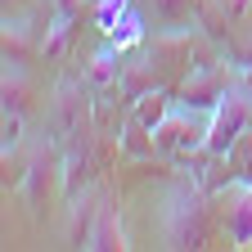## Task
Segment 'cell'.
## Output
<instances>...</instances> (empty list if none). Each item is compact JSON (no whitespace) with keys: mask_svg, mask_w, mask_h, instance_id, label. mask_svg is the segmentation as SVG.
<instances>
[{"mask_svg":"<svg viewBox=\"0 0 252 252\" xmlns=\"http://www.w3.org/2000/svg\"><path fill=\"white\" fill-rule=\"evenodd\" d=\"M207 131H212V108H194V104L180 99V104L162 117V126L153 131V140H158V158L207 149Z\"/></svg>","mask_w":252,"mask_h":252,"instance_id":"cell-1","label":"cell"},{"mask_svg":"<svg viewBox=\"0 0 252 252\" xmlns=\"http://www.w3.org/2000/svg\"><path fill=\"white\" fill-rule=\"evenodd\" d=\"M252 126V94L230 86L225 99L212 108V131H207V153L212 158H230V149L243 140V131Z\"/></svg>","mask_w":252,"mask_h":252,"instance_id":"cell-2","label":"cell"},{"mask_svg":"<svg viewBox=\"0 0 252 252\" xmlns=\"http://www.w3.org/2000/svg\"><path fill=\"white\" fill-rule=\"evenodd\" d=\"M212 239V212L198 194H180L167 207V248H207Z\"/></svg>","mask_w":252,"mask_h":252,"instance_id":"cell-3","label":"cell"},{"mask_svg":"<svg viewBox=\"0 0 252 252\" xmlns=\"http://www.w3.org/2000/svg\"><path fill=\"white\" fill-rule=\"evenodd\" d=\"M220 207V230L234 248H252V180L225 185V194L216 198Z\"/></svg>","mask_w":252,"mask_h":252,"instance_id":"cell-4","label":"cell"},{"mask_svg":"<svg viewBox=\"0 0 252 252\" xmlns=\"http://www.w3.org/2000/svg\"><path fill=\"white\" fill-rule=\"evenodd\" d=\"M230 86H234V81H230V68H225V63H203V68L185 72V81H180V99L194 104V108H216L220 99H225Z\"/></svg>","mask_w":252,"mask_h":252,"instance_id":"cell-5","label":"cell"},{"mask_svg":"<svg viewBox=\"0 0 252 252\" xmlns=\"http://www.w3.org/2000/svg\"><path fill=\"white\" fill-rule=\"evenodd\" d=\"M50 176H54V158H50V149L41 144L36 153H32L27 171H23V194H27V207H32V216H45V194H50Z\"/></svg>","mask_w":252,"mask_h":252,"instance_id":"cell-6","label":"cell"},{"mask_svg":"<svg viewBox=\"0 0 252 252\" xmlns=\"http://www.w3.org/2000/svg\"><path fill=\"white\" fill-rule=\"evenodd\" d=\"M0 99H5V113L27 117L32 104H36V86L23 72V63H5V81H0Z\"/></svg>","mask_w":252,"mask_h":252,"instance_id":"cell-7","label":"cell"},{"mask_svg":"<svg viewBox=\"0 0 252 252\" xmlns=\"http://www.w3.org/2000/svg\"><path fill=\"white\" fill-rule=\"evenodd\" d=\"M99 212H104V207H99V198H94L90 189L72 198V220H68V243H72V248H86V243H90Z\"/></svg>","mask_w":252,"mask_h":252,"instance_id":"cell-8","label":"cell"},{"mask_svg":"<svg viewBox=\"0 0 252 252\" xmlns=\"http://www.w3.org/2000/svg\"><path fill=\"white\" fill-rule=\"evenodd\" d=\"M86 248H94V252H126L131 243H126V230H122V220H117V212L113 207H104L99 212V220H94V234H90V243Z\"/></svg>","mask_w":252,"mask_h":252,"instance_id":"cell-9","label":"cell"},{"mask_svg":"<svg viewBox=\"0 0 252 252\" xmlns=\"http://www.w3.org/2000/svg\"><path fill=\"white\" fill-rule=\"evenodd\" d=\"M171 108H176V104H171V94H167L162 86H153V90L135 94V113H131V117H140L144 126H153V131H158V126H162V117H167Z\"/></svg>","mask_w":252,"mask_h":252,"instance_id":"cell-10","label":"cell"},{"mask_svg":"<svg viewBox=\"0 0 252 252\" xmlns=\"http://www.w3.org/2000/svg\"><path fill=\"white\" fill-rule=\"evenodd\" d=\"M68 41H72V14H54L50 27H45V36L36 41V50L45 59H63L68 54Z\"/></svg>","mask_w":252,"mask_h":252,"instance_id":"cell-11","label":"cell"},{"mask_svg":"<svg viewBox=\"0 0 252 252\" xmlns=\"http://www.w3.org/2000/svg\"><path fill=\"white\" fill-rule=\"evenodd\" d=\"M149 9L158 23H167V27H185V23H194L198 9H203V0H149Z\"/></svg>","mask_w":252,"mask_h":252,"instance_id":"cell-12","label":"cell"},{"mask_svg":"<svg viewBox=\"0 0 252 252\" xmlns=\"http://www.w3.org/2000/svg\"><path fill=\"white\" fill-rule=\"evenodd\" d=\"M86 81L90 86H117L122 81V68H117V54L113 50H99L86 59Z\"/></svg>","mask_w":252,"mask_h":252,"instance_id":"cell-13","label":"cell"},{"mask_svg":"<svg viewBox=\"0 0 252 252\" xmlns=\"http://www.w3.org/2000/svg\"><path fill=\"white\" fill-rule=\"evenodd\" d=\"M122 149L135 153V158H153L158 153V140H153V126H144L140 117L126 122V135H122Z\"/></svg>","mask_w":252,"mask_h":252,"instance_id":"cell-14","label":"cell"},{"mask_svg":"<svg viewBox=\"0 0 252 252\" xmlns=\"http://www.w3.org/2000/svg\"><path fill=\"white\" fill-rule=\"evenodd\" d=\"M5 63H27V54H32V41H27V27L23 23H5Z\"/></svg>","mask_w":252,"mask_h":252,"instance_id":"cell-15","label":"cell"},{"mask_svg":"<svg viewBox=\"0 0 252 252\" xmlns=\"http://www.w3.org/2000/svg\"><path fill=\"white\" fill-rule=\"evenodd\" d=\"M86 180H90V162H86V153H68V162H63V185H68V198L86 194Z\"/></svg>","mask_w":252,"mask_h":252,"instance_id":"cell-16","label":"cell"},{"mask_svg":"<svg viewBox=\"0 0 252 252\" xmlns=\"http://www.w3.org/2000/svg\"><path fill=\"white\" fill-rule=\"evenodd\" d=\"M77 108H86L77 99V90H63V99H59V126L63 131H77Z\"/></svg>","mask_w":252,"mask_h":252,"instance_id":"cell-17","label":"cell"},{"mask_svg":"<svg viewBox=\"0 0 252 252\" xmlns=\"http://www.w3.org/2000/svg\"><path fill=\"white\" fill-rule=\"evenodd\" d=\"M220 9H225V18L234 23V27H248V18H252V0H216Z\"/></svg>","mask_w":252,"mask_h":252,"instance_id":"cell-18","label":"cell"},{"mask_svg":"<svg viewBox=\"0 0 252 252\" xmlns=\"http://www.w3.org/2000/svg\"><path fill=\"white\" fill-rule=\"evenodd\" d=\"M122 9H126V0H99V23L113 32V18H117Z\"/></svg>","mask_w":252,"mask_h":252,"instance_id":"cell-19","label":"cell"},{"mask_svg":"<svg viewBox=\"0 0 252 252\" xmlns=\"http://www.w3.org/2000/svg\"><path fill=\"white\" fill-rule=\"evenodd\" d=\"M54 5V14H72L77 18V9H81V0H50Z\"/></svg>","mask_w":252,"mask_h":252,"instance_id":"cell-20","label":"cell"},{"mask_svg":"<svg viewBox=\"0 0 252 252\" xmlns=\"http://www.w3.org/2000/svg\"><path fill=\"white\" fill-rule=\"evenodd\" d=\"M239 63L252 72V32H248V41H243V50H239Z\"/></svg>","mask_w":252,"mask_h":252,"instance_id":"cell-21","label":"cell"}]
</instances>
